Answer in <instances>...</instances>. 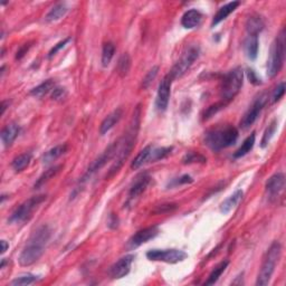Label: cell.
<instances>
[{
    "instance_id": "cell-38",
    "label": "cell",
    "mask_w": 286,
    "mask_h": 286,
    "mask_svg": "<svg viewBox=\"0 0 286 286\" xmlns=\"http://www.w3.org/2000/svg\"><path fill=\"white\" fill-rule=\"evenodd\" d=\"M227 104H225L224 102H219V103H216L214 105H211V107H209L208 109L206 110L205 114H203V119L205 120H209L211 116H214L215 114H216L217 112L220 111L221 109H224L226 107Z\"/></svg>"
},
{
    "instance_id": "cell-3",
    "label": "cell",
    "mask_w": 286,
    "mask_h": 286,
    "mask_svg": "<svg viewBox=\"0 0 286 286\" xmlns=\"http://www.w3.org/2000/svg\"><path fill=\"white\" fill-rule=\"evenodd\" d=\"M138 128H139V109L136 110V113H134V115H133V123L131 124L130 131L124 135V138L119 140V149H117L116 154H115L116 156L115 162L113 163L111 169L109 170V174L107 175V179L113 177V176L119 172L120 168L122 167V164L124 163L125 160H127L129 154H130V152L133 149V146H134V139H135L136 132H138Z\"/></svg>"
},
{
    "instance_id": "cell-46",
    "label": "cell",
    "mask_w": 286,
    "mask_h": 286,
    "mask_svg": "<svg viewBox=\"0 0 286 286\" xmlns=\"http://www.w3.org/2000/svg\"><path fill=\"white\" fill-rule=\"evenodd\" d=\"M0 244H1V254H5L6 250L9 248V244H8V242L3 240L0 242Z\"/></svg>"
},
{
    "instance_id": "cell-36",
    "label": "cell",
    "mask_w": 286,
    "mask_h": 286,
    "mask_svg": "<svg viewBox=\"0 0 286 286\" xmlns=\"http://www.w3.org/2000/svg\"><path fill=\"white\" fill-rule=\"evenodd\" d=\"M182 162L185 164L206 163L207 159L200 154H198V152H189V154H187L185 156H183Z\"/></svg>"
},
{
    "instance_id": "cell-17",
    "label": "cell",
    "mask_w": 286,
    "mask_h": 286,
    "mask_svg": "<svg viewBox=\"0 0 286 286\" xmlns=\"http://www.w3.org/2000/svg\"><path fill=\"white\" fill-rule=\"evenodd\" d=\"M150 177L148 175H141L136 178L135 182L133 183L130 191H129V202L138 199L142 195L150 183Z\"/></svg>"
},
{
    "instance_id": "cell-45",
    "label": "cell",
    "mask_w": 286,
    "mask_h": 286,
    "mask_svg": "<svg viewBox=\"0 0 286 286\" xmlns=\"http://www.w3.org/2000/svg\"><path fill=\"white\" fill-rule=\"evenodd\" d=\"M29 47H30V45H28V46L25 45V46L22 47V48L19 49L18 52H17V55H16V58H17V60H21V58L23 56V55H25L27 53V50H28Z\"/></svg>"
},
{
    "instance_id": "cell-18",
    "label": "cell",
    "mask_w": 286,
    "mask_h": 286,
    "mask_svg": "<svg viewBox=\"0 0 286 286\" xmlns=\"http://www.w3.org/2000/svg\"><path fill=\"white\" fill-rule=\"evenodd\" d=\"M122 116H123L122 109H116L113 112L110 113V114L102 121V123L100 125V134L104 135L105 133H108L111 129L114 128V125L120 122Z\"/></svg>"
},
{
    "instance_id": "cell-44",
    "label": "cell",
    "mask_w": 286,
    "mask_h": 286,
    "mask_svg": "<svg viewBox=\"0 0 286 286\" xmlns=\"http://www.w3.org/2000/svg\"><path fill=\"white\" fill-rule=\"evenodd\" d=\"M108 225H109L110 228H112V229H114V228H116L117 226H119V218H117L116 215H114V214L110 215Z\"/></svg>"
},
{
    "instance_id": "cell-35",
    "label": "cell",
    "mask_w": 286,
    "mask_h": 286,
    "mask_svg": "<svg viewBox=\"0 0 286 286\" xmlns=\"http://www.w3.org/2000/svg\"><path fill=\"white\" fill-rule=\"evenodd\" d=\"M277 130V121L276 120H273L271 124L268 125L267 129H266L265 132H264V135H263V139L261 141V146L262 148H266L268 146L269 141L272 140V138L275 134V132Z\"/></svg>"
},
{
    "instance_id": "cell-19",
    "label": "cell",
    "mask_w": 286,
    "mask_h": 286,
    "mask_svg": "<svg viewBox=\"0 0 286 286\" xmlns=\"http://www.w3.org/2000/svg\"><path fill=\"white\" fill-rule=\"evenodd\" d=\"M240 5H241L240 1H232L219 8V10L217 11L216 15L214 16L213 22H211V27L217 26L218 23H220L222 21H225L230 14H233L234 11L237 9V7Z\"/></svg>"
},
{
    "instance_id": "cell-12",
    "label": "cell",
    "mask_w": 286,
    "mask_h": 286,
    "mask_svg": "<svg viewBox=\"0 0 286 286\" xmlns=\"http://www.w3.org/2000/svg\"><path fill=\"white\" fill-rule=\"evenodd\" d=\"M266 102H267V96H266V94H262V95L258 96L257 99L254 101L252 107L249 108L248 111L245 113L242 119L241 120L242 129L246 130V129H248L250 125H253L256 122V120L261 115V112L263 111Z\"/></svg>"
},
{
    "instance_id": "cell-29",
    "label": "cell",
    "mask_w": 286,
    "mask_h": 286,
    "mask_svg": "<svg viewBox=\"0 0 286 286\" xmlns=\"http://www.w3.org/2000/svg\"><path fill=\"white\" fill-rule=\"evenodd\" d=\"M255 140H256V135L255 133H252L247 139H246L244 142H242V146L240 147V149L235 152L234 154V158L235 159H240L242 158V156H244L248 154V152H250V150L254 148V146H255Z\"/></svg>"
},
{
    "instance_id": "cell-42",
    "label": "cell",
    "mask_w": 286,
    "mask_h": 286,
    "mask_svg": "<svg viewBox=\"0 0 286 286\" xmlns=\"http://www.w3.org/2000/svg\"><path fill=\"white\" fill-rule=\"evenodd\" d=\"M70 42V38H65L64 41H62V42H60L58 43V44H56L55 45L52 49H50V52L48 53V57L49 58H52L54 55H56L57 54V52L60 49H62V48H64V47L66 46V44H68V43Z\"/></svg>"
},
{
    "instance_id": "cell-21",
    "label": "cell",
    "mask_w": 286,
    "mask_h": 286,
    "mask_svg": "<svg viewBox=\"0 0 286 286\" xmlns=\"http://www.w3.org/2000/svg\"><path fill=\"white\" fill-rule=\"evenodd\" d=\"M202 21V14L197 9L188 10L181 18V25L187 29H193L199 26Z\"/></svg>"
},
{
    "instance_id": "cell-41",
    "label": "cell",
    "mask_w": 286,
    "mask_h": 286,
    "mask_svg": "<svg viewBox=\"0 0 286 286\" xmlns=\"http://www.w3.org/2000/svg\"><path fill=\"white\" fill-rule=\"evenodd\" d=\"M285 94V83L284 82H282V83L280 85H277V88L275 91H274V94H273V102H277L280 101L282 97L284 96Z\"/></svg>"
},
{
    "instance_id": "cell-13",
    "label": "cell",
    "mask_w": 286,
    "mask_h": 286,
    "mask_svg": "<svg viewBox=\"0 0 286 286\" xmlns=\"http://www.w3.org/2000/svg\"><path fill=\"white\" fill-rule=\"evenodd\" d=\"M159 227L158 226H151L148 228L141 229L136 232L133 236L129 240L127 247L129 249H135L142 244H146L149 241L154 240L159 235Z\"/></svg>"
},
{
    "instance_id": "cell-30",
    "label": "cell",
    "mask_w": 286,
    "mask_h": 286,
    "mask_svg": "<svg viewBox=\"0 0 286 286\" xmlns=\"http://www.w3.org/2000/svg\"><path fill=\"white\" fill-rule=\"evenodd\" d=\"M55 88V82L53 80H47L45 82H43L42 84H39L36 88H33L30 91V95H33L35 97H41L45 96L47 93H49L50 91H53Z\"/></svg>"
},
{
    "instance_id": "cell-14",
    "label": "cell",
    "mask_w": 286,
    "mask_h": 286,
    "mask_svg": "<svg viewBox=\"0 0 286 286\" xmlns=\"http://www.w3.org/2000/svg\"><path fill=\"white\" fill-rule=\"evenodd\" d=\"M171 84L172 80L169 75L163 77L161 83L159 84L158 94H156V100H155V107L160 112H164L168 108L170 100V94H171Z\"/></svg>"
},
{
    "instance_id": "cell-11",
    "label": "cell",
    "mask_w": 286,
    "mask_h": 286,
    "mask_svg": "<svg viewBox=\"0 0 286 286\" xmlns=\"http://www.w3.org/2000/svg\"><path fill=\"white\" fill-rule=\"evenodd\" d=\"M117 149H119V141L117 142L112 143L111 146H109L107 148V150H105L103 154H102L99 158H96L94 161L91 163V166L88 167V169L86 170L85 175L83 176V178H82L81 181H86V180H88L89 178L92 177V176L95 174V172L99 171L100 169H102L105 164L108 163V161H110L113 156H115L116 154V151Z\"/></svg>"
},
{
    "instance_id": "cell-23",
    "label": "cell",
    "mask_w": 286,
    "mask_h": 286,
    "mask_svg": "<svg viewBox=\"0 0 286 286\" xmlns=\"http://www.w3.org/2000/svg\"><path fill=\"white\" fill-rule=\"evenodd\" d=\"M265 23L260 16H250L246 22V30L250 36H258V34L264 29Z\"/></svg>"
},
{
    "instance_id": "cell-7",
    "label": "cell",
    "mask_w": 286,
    "mask_h": 286,
    "mask_svg": "<svg viewBox=\"0 0 286 286\" xmlns=\"http://www.w3.org/2000/svg\"><path fill=\"white\" fill-rule=\"evenodd\" d=\"M46 199V196H34V197L29 198L28 200L23 201L21 206L14 210L11 216L8 218V222L10 224H22L31 217V215L35 210H36L39 205Z\"/></svg>"
},
{
    "instance_id": "cell-47",
    "label": "cell",
    "mask_w": 286,
    "mask_h": 286,
    "mask_svg": "<svg viewBox=\"0 0 286 286\" xmlns=\"http://www.w3.org/2000/svg\"><path fill=\"white\" fill-rule=\"evenodd\" d=\"M7 104H8L7 101H2L1 102V112H0V114H1V115H3V113H5V111H6Z\"/></svg>"
},
{
    "instance_id": "cell-16",
    "label": "cell",
    "mask_w": 286,
    "mask_h": 286,
    "mask_svg": "<svg viewBox=\"0 0 286 286\" xmlns=\"http://www.w3.org/2000/svg\"><path fill=\"white\" fill-rule=\"evenodd\" d=\"M285 187V176L282 172L273 175L265 185V190L269 197H276L277 195L282 193Z\"/></svg>"
},
{
    "instance_id": "cell-40",
    "label": "cell",
    "mask_w": 286,
    "mask_h": 286,
    "mask_svg": "<svg viewBox=\"0 0 286 286\" xmlns=\"http://www.w3.org/2000/svg\"><path fill=\"white\" fill-rule=\"evenodd\" d=\"M193 181H194V180H193V178L190 177V176L185 175V176H182V177L175 179L174 181H172V182L170 183V186H171V187H177V186L186 185V183H191Z\"/></svg>"
},
{
    "instance_id": "cell-27",
    "label": "cell",
    "mask_w": 286,
    "mask_h": 286,
    "mask_svg": "<svg viewBox=\"0 0 286 286\" xmlns=\"http://www.w3.org/2000/svg\"><path fill=\"white\" fill-rule=\"evenodd\" d=\"M62 168L63 166L60 164V166H55V167L49 168L48 170H46L44 174L37 179V181L35 182V185H34L35 189H41L42 187H44L47 182L50 181L54 177H56V176L60 174Z\"/></svg>"
},
{
    "instance_id": "cell-34",
    "label": "cell",
    "mask_w": 286,
    "mask_h": 286,
    "mask_svg": "<svg viewBox=\"0 0 286 286\" xmlns=\"http://www.w3.org/2000/svg\"><path fill=\"white\" fill-rule=\"evenodd\" d=\"M37 277L36 275H34V274H30V273H26V274H22L21 276H17L16 279H14L11 281V285L13 286H25V285H30L33 284L34 282L37 281Z\"/></svg>"
},
{
    "instance_id": "cell-9",
    "label": "cell",
    "mask_w": 286,
    "mask_h": 286,
    "mask_svg": "<svg viewBox=\"0 0 286 286\" xmlns=\"http://www.w3.org/2000/svg\"><path fill=\"white\" fill-rule=\"evenodd\" d=\"M172 151V148H155L154 146H147L143 150L139 152V154L135 156L131 163V168L133 170H136L144 164L149 162H155L158 160H161L169 155Z\"/></svg>"
},
{
    "instance_id": "cell-8",
    "label": "cell",
    "mask_w": 286,
    "mask_h": 286,
    "mask_svg": "<svg viewBox=\"0 0 286 286\" xmlns=\"http://www.w3.org/2000/svg\"><path fill=\"white\" fill-rule=\"evenodd\" d=\"M199 53H200V49H199L198 46L191 45L188 47L181 55L180 60L174 65V67L170 70V73L168 74V75L171 77V80L175 81L177 80V78H180L185 75L188 72V69L193 66L196 60L199 57Z\"/></svg>"
},
{
    "instance_id": "cell-37",
    "label": "cell",
    "mask_w": 286,
    "mask_h": 286,
    "mask_svg": "<svg viewBox=\"0 0 286 286\" xmlns=\"http://www.w3.org/2000/svg\"><path fill=\"white\" fill-rule=\"evenodd\" d=\"M158 72H159V66H154V67L149 70L146 77H144L143 81H142V88H148L149 86L151 85V83L154 81L156 75H158Z\"/></svg>"
},
{
    "instance_id": "cell-25",
    "label": "cell",
    "mask_w": 286,
    "mask_h": 286,
    "mask_svg": "<svg viewBox=\"0 0 286 286\" xmlns=\"http://www.w3.org/2000/svg\"><path fill=\"white\" fill-rule=\"evenodd\" d=\"M242 195H244L242 190H237L236 193L230 196L229 198H227L226 200L220 205L221 213L226 215V214L230 213V211H232L233 209L236 208V207L238 206V203H240L242 199Z\"/></svg>"
},
{
    "instance_id": "cell-43",
    "label": "cell",
    "mask_w": 286,
    "mask_h": 286,
    "mask_svg": "<svg viewBox=\"0 0 286 286\" xmlns=\"http://www.w3.org/2000/svg\"><path fill=\"white\" fill-rule=\"evenodd\" d=\"M247 76H248V80L252 84L254 85H261L262 82H261V78L256 75L255 70L248 68L247 69Z\"/></svg>"
},
{
    "instance_id": "cell-6",
    "label": "cell",
    "mask_w": 286,
    "mask_h": 286,
    "mask_svg": "<svg viewBox=\"0 0 286 286\" xmlns=\"http://www.w3.org/2000/svg\"><path fill=\"white\" fill-rule=\"evenodd\" d=\"M285 57V31L281 30L279 36L275 38V41L272 44L271 50H269V56L267 60V76L275 77L280 70L283 67Z\"/></svg>"
},
{
    "instance_id": "cell-39",
    "label": "cell",
    "mask_w": 286,
    "mask_h": 286,
    "mask_svg": "<svg viewBox=\"0 0 286 286\" xmlns=\"http://www.w3.org/2000/svg\"><path fill=\"white\" fill-rule=\"evenodd\" d=\"M66 96H67V91H66L64 88H60V86H57V88H55L53 89L52 99L54 101H63Z\"/></svg>"
},
{
    "instance_id": "cell-32",
    "label": "cell",
    "mask_w": 286,
    "mask_h": 286,
    "mask_svg": "<svg viewBox=\"0 0 286 286\" xmlns=\"http://www.w3.org/2000/svg\"><path fill=\"white\" fill-rule=\"evenodd\" d=\"M228 264H229L228 261H224V262H221L220 264H218L216 266V268H215L214 271L211 272V274L209 275L208 280H207L205 285H214L215 283H216V282L219 280V277L221 276V274L226 271Z\"/></svg>"
},
{
    "instance_id": "cell-1",
    "label": "cell",
    "mask_w": 286,
    "mask_h": 286,
    "mask_svg": "<svg viewBox=\"0 0 286 286\" xmlns=\"http://www.w3.org/2000/svg\"><path fill=\"white\" fill-rule=\"evenodd\" d=\"M52 236V230L47 225L39 226L31 235L29 241L27 242L25 248L19 255L18 262L22 266L33 265L43 256L45 252L46 245L48 244Z\"/></svg>"
},
{
    "instance_id": "cell-22",
    "label": "cell",
    "mask_w": 286,
    "mask_h": 286,
    "mask_svg": "<svg viewBox=\"0 0 286 286\" xmlns=\"http://www.w3.org/2000/svg\"><path fill=\"white\" fill-rule=\"evenodd\" d=\"M68 10L69 9L67 5H66V2H58L48 11V14H47L45 17V21L47 22H54L60 21V19H62L66 14H67Z\"/></svg>"
},
{
    "instance_id": "cell-24",
    "label": "cell",
    "mask_w": 286,
    "mask_h": 286,
    "mask_svg": "<svg viewBox=\"0 0 286 286\" xmlns=\"http://www.w3.org/2000/svg\"><path fill=\"white\" fill-rule=\"evenodd\" d=\"M258 36H250L248 35L247 38L244 42V52L248 60L255 61L258 55Z\"/></svg>"
},
{
    "instance_id": "cell-5",
    "label": "cell",
    "mask_w": 286,
    "mask_h": 286,
    "mask_svg": "<svg viewBox=\"0 0 286 286\" xmlns=\"http://www.w3.org/2000/svg\"><path fill=\"white\" fill-rule=\"evenodd\" d=\"M242 83H244V70L242 68L236 67L226 74L220 88V96L225 104H228L240 93Z\"/></svg>"
},
{
    "instance_id": "cell-2",
    "label": "cell",
    "mask_w": 286,
    "mask_h": 286,
    "mask_svg": "<svg viewBox=\"0 0 286 286\" xmlns=\"http://www.w3.org/2000/svg\"><path fill=\"white\" fill-rule=\"evenodd\" d=\"M238 139V130L233 125H219L217 128L207 131L205 134V144L213 151H220L222 149L232 147Z\"/></svg>"
},
{
    "instance_id": "cell-31",
    "label": "cell",
    "mask_w": 286,
    "mask_h": 286,
    "mask_svg": "<svg viewBox=\"0 0 286 286\" xmlns=\"http://www.w3.org/2000/svg\"><path fill=\"white\" fill-rule=\"evenodd\" d=\"M115 54V46L113 43H105L103 46V50H102V65L104 67L109 66L110 63H111L112 58L114 57Z\"/></svg>"
},
{
    "instance_id": "cell-10",
    "label": "cell",
    "mask_w": 286,
    "mask_h": 286,
    "mask_svg": "<svg viewBox=\"0 0 286 286\" xmlns=\"http://www.w3.org/2000/svg\"><path fill=\"white\" fill-rule=\"evenodd\" d=\"M148 260L154 262H163L168 264H177L183 262L188 254L181 249H152L147 253Z\"/></svg>"
},
{
    "instance_id": "cell-20",
    "label": "cell",
    "mask_w": 286,
    "mask_h": 286,
    "mask_svg": "<svg viewBox=\"0 0 286 286\" xmlns=\"http://www.w3.org/2000/svg\"><path fill=\"white\" fill-rule=\"evenodd\" d=\"M19 133H21V127L16 123L8 124L7 127L3 128L1 134H0V138H1L3 146L10 147L11 144L14 143L16 138L19 135Z\"/></svg>"
},
{
    "instance_id": "cell-15",
    "label": "cell",
    "mask_w": 286,
    "mask_h": 286,
    "mask_svg": "<svg viewBox=\"0 0 286 286\" xmlns=\"http://www.w3.org/2000/svg\"><path fill=\"white\" fill-rule=\"evenodd\" d=\"M133 260H134V255H125L121 257L116 263L113 264L110 268V275H111L112 279L119 280L122 279V277L127 276L129 273H130L131 265L133 263Z\"/></svg>"
},
{
    "instance_id": "cell-4",
    "label": "cell",
    "mask_w": 286,
    "mask_h": 286,
    "mask_svg": "<svg viewBox=\"0 0 286 286\" xmlns=\"http://www.w3.org/2000/svg\"><path fill=\"white\" fill-rule=\"evenodd\" d=\"M282 254V245L280 242L275 241L269 246V248L266 252L264 257L263 264H262L261 271L258 273L256 285L257 286H265L271 281L273 273L275 271V267L279 263Z\"/></svg>"
},
{
    "instance_id": "cell-33",
    "label": "cell",
    "mask_w": 286,
    "mask_h": 286,
    "mask_svg": "<svg viewBox=\"0 0 286 286\" xmlns=\"http://www.w3.org/2000/svg\"><path fill=\"white\" fill-rule=\"evenodd\" d=\"M130 67H131V58L130 56H129V54L125 53L120 57L119 63H117L116 70L121 77H124L128 75Z\"/></svg>"
},
{
    "instance_id": "cell-26",
    "label": "cell",
    "mask_w": 286,
    "mask_h": 286,
    "mask_svg": "<svg viewBox=\"0 0 286 286\" xmlns=\"http://www.w3.org/2000/svg\"><path fill=\"white\" fill-rule=\"evenodd\" d=\"M67 144H60V146H56L50 149L46 152L43 156V163L44 164H48L50 162L55 161V160H57L58 158H61L63 154H65L66 152H67Z\"/></svg>"
},
{
    "instance_id": "cell-28",
    "label": "cell",
    "mask_w": 286,
    "mask_h": 286,
    "mask_svg": "<svg viewBox=\"0 0 286 286\" xmlns=\"http://www.w3.org/2000/svg\"><path fill=\"white\" fill-rule=\"evenodd\" d=\"M31 158H33V155H31L30 152H26V154H19L13 160V162H11V167H13V169L16 172H21L29 166Z\"/></svg>"
}]
</instances>
